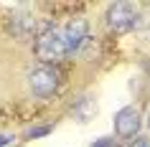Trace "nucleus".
Returning a JSON list of instances; mask_svg holds the SVG:
<instances>
[{"mask_svg":"<svg viewBox=\"0 0 150 147\" xmlns=\"http://www.w3.org/2000/svg\"><path fill=\"white\" fill-rule=\"evenodd\" d=\"M69 53L66 41H64V31H43L36 41V56L41 61H59Z\"/></svg>","mask_w":150,"mask_h":147,"instance_id":"nucleus-1","label":"nucleus"},{"mask_svg":"<svg viewBox=\"0 0 150 147\" xmlns=\"http://www.w3.org/2000/svg\"><path fill=\"white\" fill-rule=\"evenodd\" d=\"M59 81H61V76H59V71L51 69V66H38V69H33L31 76H28L31 91L36 94V96H41V99L51 96V94L59 89Z\"/></svg>","mask_w":150,"mask_h":147,"instance_id":"nucleus-2","label":"nucleus"},{"mask_svg":"<svg viewBox=\"0 0 150 147\" xmlns=\"http://www.w3.org/2000/svg\"><path fill=\"white\" fill-rule=\"evenodd\" d=\"M107 23L115 33H127L137 25V10L130 3H115L107 10Z\"/></svg>","mask_w":150,"mask_h":147,"instance_id":"nucleus-3","label":"nucleus"},{"mask_svg":"<svg viewBox=\"0 0 150 147\" xmlns=\"http://www.w3.org/2000/svg\"><path fill=\"white\" fill-rule=\"evenodd\" d=\"M140 129V112L135 107H122L115 114V132L120 137H135Z\"/></svg>","mask_w":150,"mask_h":147,"instance_id":"nucleus-4","label":"nucleus"},{"mask_svg":"<svg viewBox=\"0 0 150 147\" xmlns=\"http://www.w3.org/2000/svg\"><path fill=\"white\" fill-rule=\"evenodd\" d=\"M64 31V41H66V48H69V53H74L76 48L87 41V20L84 18H74Z\"/></svg>","mask_w":150,"mask_h":147,"instance_id":"nucleus-5","label":"nucleus"},{"mask_svg":"<svg viewBox=\"0 0 150 147\" xmlns=\"http://www.w3.org/2000/svg\"><path fill=\"white\" fill-rule=\"evenodd\" d=\"M92 147H117V142H115L112 137H99V139H94Z\"/></svg>","mask_w":150,"mask_h":147,"instance_id":"nucleus-6","label":"nucleus"},{"mask_svg":"<svg viewBox=\"0 0 150 147\" xmlns=\"http://www.w3.org/2000/svg\"><path fill=\"white\" fill-rule=\"evenodd\" d=\"M10 142H13V137H10V134H0V147L10 145Z\"/></svg>","mask_w":150,"mask_h":147,"instance_id":"nucleus-7","label":"nucleus"},{"mask_svg":"<svg viewBox=\"0 0 150 147\" xmlns=\"http://www.w3.org/2000/svg\"><path fill=\"white\" fill-rule=\"evenodd\" d=\"M142 69H145V74L150 76V58H145V63H142Z\"/></svg>","mask_w":150,"mask_h":147,"instance_id":"nucleus-8","label":"nucleus"},{"mask_svg":"<svg viewBox=\"0 0 150 147\" xmlns=\"http://www.w3.org/2000/svg\"><path fill=\"white\" fill-rule=\"evenodd\" d=\"M135 147H150V139H140V142H137Z\"/></svg>","mask_w":150,"mask_h":147,"instance_id":"nucleus-9","label":"nucleus"},{"mask_svg":"<svg viewBox=\"0 0 150 147\" xmlns=\"http://www.w3.org/2000/svg\"><path fill=\"white\" fill-rule=\"evenodd\" d=\"M148 127H150V117H148Z\"/></svg>","mask_w":150,"mask_h":147,"instance_id":"nucleus-10","label":"nucleus"}]
</instances>
